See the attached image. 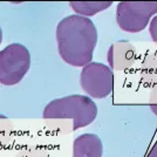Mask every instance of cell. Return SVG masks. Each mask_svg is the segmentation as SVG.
Wrapping results in <instances>:
<instances>
[{
    "mask_svg": "<svg viewBox=\"0 0 157 157\" xmlns=\"http://www.w3.org/2000/svg\"><path fill=\"white\" fill-rule=\"evenodd\" d=\"M149 32H150L151 39L152 41L157 42V15H155L152 20L150 21V26H149Z\"/></svg>",
    "mask_w": 157,
    "mask_h": 157,
    "instance_id": "ba28073f",
    "label": "cell"
},
{
    "mask_svg": "<svg viewBox=\"0 0 157 157\" xmlns=\"http://www.w3.org/2000/svg\"><path fill=\"white\" fill-rule=\"evenodd\" d=\"M111 1H71L74 12L81 17H92L101 11H105L111 6Z\"/></svg>",
    "mask_w": 157,
    "mask_h": 157,
    "instance_id": "52a82bcc",
    "label": "cell"
},
{
    "mask_svg": "<svg viewBox=\"0 0 157 157\" xmlns=\"http://www.w3.org/2000/svg\"><path fill=\"white\" fill-rule=\"evenodd\" d=\"M1 41H2V29L0 27V44H1Z\"/></svg>",
    "mask_w": 157,
    "mask_h": 157,
    "instance_id": "30bf717a",
    "label": "cell"
},
{
    "mask_svg": "<svg viewBox=\"0 0 157 157\" xmlns=\"http://www.w3.org/2000/svg\"><path fill=\"white\" fill-rule=\"evenodd\" d=\"M44 118H72L73 130L87 127L98 116V107L89 96L69 95L51 101L44 109Z\"/></svg>",
    "mask_w": 157,
    "mask_h": 157,
    "instance_id": "7a4b0ae2",
    "label": "cell"
},
{
    "mask_svg": "<svg viewBox=\"0 0 157 157\" xmlns=\"http://www.w3.org/2000/svg\"><path fill=\"white\" fill-rule=\"evenodd\" d=\"M98 39V29L94 22L78 14L66 17L56 27L60 56L73 67H85L92 62Z\"/></svg>",
    "mask_w": 157,
    "mask_h": 157,
    "instance_id": "6da1fadb",
    "label": "cell"
},
{
    "mask_svg": "<svg viewBox=\"0 0 157 157\" xmlns=\"http://www.w3.org/2000/svg\"><path fill=\"white\" fill-rule=\"evenodd\" d=\"M147 157H157V142L155 143V145L151 148V150L149 151V154H148Z\"/></svg>",
    "mask_w": 157,
    "mask_h": 157,
    "instance_id": "9c48e42d",
    "label": "cell"
},
{
    "mask_svg": "<svg viewBox=\"0 0 157 157\" xmlns=\"http://www.w3.org/2000/svg\"><path fill=\"white\" fill-rule=\"evenodd\" d=\"M156 13L157 1H121L116 10V21L122 31L138 33Z\"/></svg>",
    "mask_w": 157,
    "mask_h": 157,
    "instance_id": "277c9868",
    "label": "cell"
},
{
    "mask_svg": "<svg viewBox=\"0 0 157 157\" xmlns=\"http://www.w3.org/2000/svg\"><path fill=\"white\" fill-rule=\"evenodd\" d=\"M80 83L89 98H105L114 90V73L107 65L90 62L82 68Z\"/></svg>",
    "mask_w": 157,
    "mask_h": 157,
    "instance_id": "5b68a950",
    "label": "cell"
},
{
    "mask_svg": "<svg viewBox=\"0 0 157 157\" xmlns=\"http://www.w3.org/2000/svg\"><path fill=\"white\" fill-rule=\"evenodd\" d=\"M102 141L95 134H82L74 140L73 157H102Z\"/></svg>",
    "mask_w": 157,
    "mask_h": 157,
    "instance_id": "8992f818",
    "label": "cell"
},
{
    "mask_svg": "<svg viewBox=\"0 0 157 157\" xmlns=\"http://www.w3.org/2000/svg\"><path fill=\"white\" fill-rule=\"evenodd\" d=\"M31 67V54L24 45L11 44L0 51V83L14 86L25 78Z\"/></svg>",
    "mask_w": 157,
    "mask_h": 157,
    "instance_id": "3957f363",
    "label": "cell"
},
{
    "mask_svg": "<svg viewBox=\"0 0 157 157\" xmlns=\"http://www.w3.org/2000/svg\"><path fill=\"white\" fill-rule=\"evenodd\" d=\"M0 118H6V116H4V115H0Z\"/></svg>",
    "mask_w": 157,
    "mask_h": 157,
    "instance_id": "8fae6325",
    "label": "cell"
}]
</instances>
